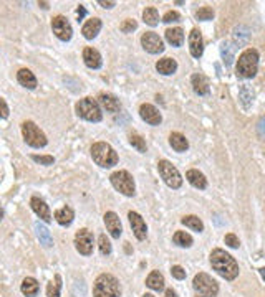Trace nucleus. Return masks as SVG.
I'll return each mask as SVG.
<instances>
[{
	"mask_svg": "<svg viewBox=\"0 0 265 297\" xmlns=\"http://www.w3.org/2000/svg\"><path fill=\"white\" fill-rule=\"evenodd\" d=\"M211 264L219 276H222L227 281H234L239 276V264L229 253L217 248L211 253Z\"/></svg>",
	"mask_w": 265,
	"mask_h": 297,
	"instance_id": "obj_1",
	"label": "nucleus"
},
{
	"mask_svg": "<svg viewBox=\"0 0 265 297\" xmlns=\"http://www.w3.org/2000/svg\"><path fill=\"white\" fill-rule=\"evenodd\" d=\"M121 287L113 274H100L93 285V297H120Z\"/></svg>",
	"mask_w": 265,
	"mask_h": 297,
	"instance_id": "obj_2",
	"label": "nucleus"
},
{
	"mask_svg": "<svg viewBox=\"0 0 265 297\" xmlns=\"http://www.w3.org/2000/svg\"><path fill=\"white\" fill-rule=\"evenodd\" d=\"M257 68H258V53H257V50L249 48L239 56L235 71H237L239 78L249 79V78H253L257 74Z\"/></svg>",
	"mask_w": 265,
	"mask_h": 297,
	"instance_id": "obj_3",
	"label": "nucleus"
},
{
	"mask_svg": "<svg viewBox=\"0 0 265 297\" xmlns=\"http://www.w3.org/2000/svg\"><path fill=\"white\" fill-rule=\"evenodd\" d=\"M92 157L100 167H105V169H110L113 165L118 164V154L115 152V148L110 144H106V142H97V144H93Z\"/></svg>",
	"mask_w": 265,
	"mask_h": 297,
	"instance_id": "obj_4",
	"label": "nucleus"
},
{
	"mask_svg": "<svg viewBox=\"0 0 265 297\" xmlns=\"http://www.w3.org/2000/svg\"><path fill=\"white\" fill-rule=\"evenodd\" d=\"M76 114L81 119H86L90 122H100L103 117L101 107L98 104V101H95L93 98H83L76 102Z\"/></svg>",
	"mask_w": 265,
	"mask_h": 297,
	"instance_id": "obj_5",
	"label": "nucleus"
},
{
	"mask_svg": "<svg viewBox=\"0 0 265 297\" xmlns=\"http://www.w3.org/2000/svg\"><path fill=\"white\" fill-rule=\"evenodd\" d=\"M193 287L196 290V295H202V297H216L219 292V284L206 272L196 274Z\"/></svg>",
	"mask_w": 265,
	"mask_h": 297,
	"instance_id": "obj_6",
	"label": "nucleus"
},
{
	"mask_svg": "<svg viewBox=\"0 0 265 297\" xmlns=\"http://www.w3.org/2000/svg\"><path fill=\"white\" fill-rule=\"evenodd\" d=\"M22 134H24V139L30 147L40 148L47 145V142H48L47 135H45L35 125V122H32V121H25L22 124Z\"/></svg>",
	"mask_w": 265,
	"mask_h": 297,
	"instance_id": "obj_7",
	"label": "nucleus"
},
{
	"mask_svg": "<svg viewBox=\"0 0 265 297\" xmlns=\"http://www.w3.org/2000/svg\"><path fill=\"white\" fill-rule=\"evenodd\" d=\"M157 170H159V175L162 177V180L166 182L167 187L179 188L183 185V177H181V174H179V170L174 167L171 162L159 161L157 162Z\"/></svg>",
	"mask_w": 265,
	"mask_h": 297,
	"instance_id": "obj_8",
	"label": "nucleus"
},
{
	"mask_svg": "<svg viewBox=\"0 0 265 297\" xmlns=\"http://www.w3.org/2000/svg\"><path fill=\"white\" fill-rule=\"evenodd\" d=\"M110 180H111V185L115 187L120 193H123V195H126V197L134 195V180L126 170L115 172L110 177Z\"/></svg>",
	"mask_w": 265,
	"mask_h": 297,
	"instance_id": "obj_9",
	"label": "nucleus"
},
{
	"mask_svg": "<svg viewBox=\"0 0 265 297\" xmlns=\"http://www.w3.org/2000/svg\"><path fill=\"white\" fill-rule=\"evenodd\" d=\"M93 244H95V238L92 235V231L83 228L75 235V248L80 254L83 256H90L93 253Z\"/></svg>",
	"mask_w": 265,
	"mask_h": 297,
	"instance_id": "obj_10",
	"label": "nucleus"
},
{
	"mask_svg": "<svg viewBox=\"0 0 265 297\" xmlns=\"http://www.w3.org/2000/svg\"><path fill=\"white\" fill-rule=\"evenodd\" d=\"M141 45H143V48L151 55H157V53H162V51H164V43H162L161 37L154 32L143 33V37H141Z\"/></svg>",
	"mask_w": 265,
	"mask_h": 297,
	"instance_id": "obj_11",
	"label": "nucleus"
},
{
	"mask_svg": "<svg viewBox=\"0 0 265 297\" xmlns=\"http://www.w3.org/2000/svg\"><path fill=\"white\" fill-rule=\"evenodd\" d=\"M52 28H53V33L56 35V38H60L61 42H68V40H71V35H73L71 25L63 15L55 17V19L52 20Z\"/></svg>",
	"mask_w": 265,
	"mask_h": 297,
	"instance_id": "obj_12",
	"label": "nucleus"
},
{
	"mask_svg": "<svg viewBox=\"0 0 265 297\" xmlns=\"http://www.w3.org/2000/svg\"><path fill=\"white\" fill-rule=\"evenodd\" d=\"M128 218H129V223H131L134 236H136L139 241L146 239V235H148V226H146L144 220L141 218V215L136 213V211H129Z\"/></svg>",
	"mask_w": 265,
	"mask_h": 297,
	"instance_id": "obj_13",
	"label": "nucleus"
},
{
	"mask_svg": "<svg viewBox=\"0 0 265 297\" xmlns=\"http://www.w3.org/2000/svg\"><path fill=\"white\" fill-rule=\"evenodd\" d=\"M139 114H141V117H143V121H146L151 125H159L162 121L161 112L157 111L153 104H143L139 107Z\"/></svg>",
	"mask_w": 265,
	"mask_h": 297,
	"instance_id": "obj_14",
	"label": "nucleus"
},
{
	"mask_svg": "<svg viewBox=\"0 0 265 297\" xmlns=\"http://www.w3.org/2000/svg\"><path fill=\"white\" fill-rule=\"evenodd\" d=\"M105 225H106V228H108L110 235L113 238L118 239L121 236V231H123L121 221H120V216H118L115 211H106L105 213Z\"/></svg>",
	"mask_w": 265,
	"mask_h": 297,
	"instance_id": "obj_15",
	"label": "nucleus"
},
{
	"mask_svg": "<svg viewBox=\"0 0 265 297\" xmlns=\"http://www.w3.org/2000/svg\"><path fill=\"white\" fill-rule=\"evenodd\" d=\"M189 50H191V55L194 56V58H201L202 53H204V42H202V35L199 30H194L191 32L189 35Z\"/></svg>",
	"mask_w": 265,
	"mask_h": 297,
	"instance_id": "obj_16",
	"label": "nucleus"
},
{
	"mask_svg": "<svg viewBox=\"0 0 265 297\" xmlns=\"http://www.w3.org/2000/svg\"><path fill=\"white\" fill-rule=\"evenodd\" d=\"M98 104L103 106L105 111H108L111 114H116L120 112L121 109V104H120V99L116 98V96L108 94V93H101L98 96Z\"/></svg>",
	"mask_w": 265,
	"mask_h": 297,
	"instance_id": "obj_17",
	"label": "nucleus"
},
{
	"mask_svg": "<svg viewBox=\"0 0 265 297\" xmlns=\"http://www.w3.org/2000/svg\"><path fill=\"white\" fill-rule=\"evenodd\" d=\"M30 205H32V210L35 211V213H37L38 216H40V218H42L45 223H50V221H52V213H50L48 205L45 203L42 198H38V197H32Z\"/></svg>",
	"mask_w": 265,
	"mask_h": 297,
	"instance_id": "obj_18",
	"label": "nucleus"
},
{
	"mask_svg": "<svg viewBox=\"0 0 265 297\" xmlns=\"http://www.w3.org/2000/svg\"><path fill=\"white\" fill-rule=\"evenodd\" d=\"M191 83H193V89L196 94L199 96H206L209 94V81H207V78L204 76V74H199L196 73L193 74V78H191Z\"/></svg>",
	"mask_w": 265,
	"mask_h": 297,
	"instance_id": "obj_19",
	"label": "nucleus"
},
{
	"mask_svg": "<svg viewBox=\"0 0 265 297\" xmlns=\"http://www.w3.org/2000/svg\"><path fill=\"white\" fill-rule=\"evenodd\" d=\"M83 60H84V65L88 68H92V70H98L101 66V55L98 50L95 48H84L83 51Z\"/></svg>",
	"mask_w": 265,
	"mask_h": 297,
	"instance_id": "obj_20",
	"label": "nucleus"
},
{
	"mask_svg": "<svg viewBox=\"0 0 265 297\" xmlns=\"http://www.w3.org/2000/svg\"><path fill=\"white\" fill-rule=\"evenodd\" d=\"M186 179H188V182L193 187L199 188V190H204V188L207 187V179L204 177V174L199 172V170H188V174H186Z\"/></svg>",
	"mask_w": 265,
	"mask_h": 297,
	"instance_id": "obj_21",
	"label": "nucleus"
},
{
	"mask_svg": "<svg viewBox=\"0 0 265 297\" xmlns=\"http://www.w3.org/2000/svg\"><path fill=\"white\" fill-rule=\"evenodd\" d=\"M100 30H101V20L100 19H90L86 24L83 25L81 33L86 40H93L100 33Z\"/></svg>",
	"mask_w": 265,
	"mask_h": 297,
	"instance_id": "obj_22",
	"label": "nucleus"
},
{
	"mask_svg": "<svg viewBox=\"0 0 265 297\" xmlns=\"http://www.w3.org/2000/svg\"><path fill=\"white\" fill-rule=\"evenodd\" d=\"M17 79H19V83L22 86H25L28 89L37 88V78L33 76V73L30 70H27V68H22V70L17 73Z\"/></svg>",
	"mask_w": 265,
	"mask_h": 297,
	"instance_id": "obj_23",
	"label": "nucleus"
},
{
	"mask_svg": "<svg viewBox=\"0 0 265 297\" xmlns=\"http://www.w3.org/2000/svg\"><path fill=\"white\" fill-rule=\"evenodd\" d=\"M169 144H171V147L176 152H186L189 148L188 139H186V137L183 134H179V132H172L171 135H169Z\"/></svg>",
	"mask_w": 265,
	"mask_h": 297,
	"instance_id": "obj_24",
	"label": "nucleus"
},
{
	"mask_svg": "<svg viewBox=\"0 0 265 297\" xmlns=\"http://www.w3.org/2000/svg\"><path fill=\"white\" fill-rule=\"evenodd\" d=\"M73 218H75V213H73V210L70 207H63V208H60V210L55 211V220L58 221L61 226L71 225Z\"/></svg>",
	"mask_w": 265,
	"mask_h": 297,
	"instance_id": "obj_25",
	"label": "nucleus"
},
{
	"mask_svg": "<svg viewBox=\"0 0 265 297\" xmlns=\"http://www.w3.org/2000/svg\"><path fill=\"white\" fill-rule=\"evenodd\" d=\"M38 290H40V285H38L37 279H33V277L24 279V282H22V294L27 297H37Z\"/></svg>",
	"mask_w": 265,
	"mask_h": 297,
	"instance_id": "obj_26",
	"label": "nucleus"
},
{
	"mask_svg": "<svg viewBox=\"0 0 265 297\" xmlns=\"http://www.w3.org/2000/svg\"><path fill=\"white\" fill-rule=\"evenodd\" d=\"M156 70L159 71L161 74H166V76H169V74H172L174 71L178 70V63L176 60L172 58H162L156 63Z\"/></svg>",
	"mask_w": 265,
	"mask_h": 297,
	"instance_id": "obj_27",
	"label": "nucleus"
},
{
	"mask_svg": "<svg viewBox=\"0 0 265 297\" xmlns=\"http://www.w3.org/2000/svg\"><path fill=\"white\" fill-rule=\"evenodd\" d=\"M146 285L153 290H162L164 289V276L159 271H153L146 279Z\"/></svg>",
	"mask_w": 265,
	"mask_h": 297,
	"instance_id": "obj_28",
	"label": "nucleus"
},
{
	"mask_svg": "<svg viewBox=\"0 0 265 297\" xmlns=\"http://www.w3.org/2000/svg\"><path fill=\"white\" fill-rule=\"evenodd\" d=\"M232 33H234V42L235 45H239V47H244L250 38V30L245 25H237L234 28Z\"/></svg>",
	"mask_w": 265,
	"mask_h": 297,
	"instance_id": "obj_29",
	"label": "nucleus"
},
{
	"mask_svg": "<svg viewBox=\"0 0 265 297\" xmlns=\"http://www.w3.org/2000/svg\"><path fill=\"white\" fill-rule=\"evenodd\" d=\"M35 231H37L38 239H40V244H43L45 248L53 246V239H52V235H50L48 228H45L40 223H35Z\"/></svg>",
	"mask_w": 265,
	"mask_h": 297,
	"instance_id": "obj_30",
	"label": "nucleus"
},
{
	"mask_svg": "<svg viewBox=\"0 0 265 297\" xmlns=\"http://www.w3.org/2000/svg\"><path fill=\"white\" fill-rule=\"evenodd\" d=\"M166 40L172 47H181L184 42V32L183 28H169L166 30Z\"/></svg>",
	"mask_w": 265,
	"mask_h": 297,
	"instance_id": "obj_31",
	"label": "nucleus"
},
{
	"mask_svg": "<svg viewBox=\"0 0 265 297\" xmlns=\"http://www.w3.org/2000/svg\"><path fill=\"white\" fill-rule=\"evenodd\" d=\"M221 56L224 63L227 66H230L234 63V56H235V47L230 42H224L221 45Z\"/></svg>",
	"mask_w": 265,
	"mask_h": 297,
	"instance_id": "obj_32",
	"label": "nucleus"
},
{
	"mask_svg": "<svg viewBox=\"0 0 265 297\" xmlns=\"http://www.w3.org/2000/svg\"><path fill=\"white\" fill-rule=\"evenodd\" d=\"M239 99L242 102V106H244V109L247 111L249 107L252 106V101H253V91L247 86V84H244V86H240L239 89Z\"/></svg>",
	"mask_w": 265,
	"mask_h": 297,
	"instance_id": "obj_33",
	"label": "nucleus"
},
{
	"mask_svg": "<svg viewBox=\"0 0 265 297\" xmlns=\"http://www.w3.org/2000/svg\"><path fill=\"white\" fill-rule=\"evenodd\" d=\"M183 225H186L188 228H191L193 231H197V233H201V231H204V223H202L199 218H197L196 215H189V216H184V218L181 220Z\"/></svg>",
	"mask_w": 265,
	"mask_h": 297,
	"instance_id": "obj_34",
	"label": "nucleus"
},
{
	"mask_svg": "<svg viewBox=\"0 0 265 297\" xmlns=\"http://www.w3.org/2000/svg\"><path fill=\"white\" fill-rule=\"evenodd\" d=\"M172 241L176 243L178 246H181V248H189V246H193V236L188 235L186 231H178V233H174Z\"/></svg>",
	"mask_w": 265,
	"mask_h": 297,
	"instance_id": "obj_35",
	"label": "nucleus"
},
{
	"mask_svg": "<svg viewBox=\"0 0 265 297\" xmlns=\"http://www.w3.org/2000/svg\"><path fill=\"white\" fill-rule=\"evenodd\" d=\"M143 19L144 24H148L149 27H156L157 22H159V14H157V10L154 7H148L143 12Z\"/></svg>",
	"mask_w": 265,
	"mask_h": 297,
	"instance_id": "obj_36",
	"label": "nucleus"
},
{
	"mask_svg": "<svg viewBox=\"0 0 265 297\" xmlns=\"http://www.w3.org/2000/svg\"><path fill=\"white\" fill-rule=\"evenodd\" d=\"M60 287H61V276L56 274L55 281H50L47 285V297H60Z\"/></svg>",
	"mask_w": 265,
	"mask_h": 297,
	"instance_id": "obj_37",
	"label": "nucleus"
},
{
	"mask_svg": "<svg viewBox=\"0 0 265 297\" xmlns=\"http://www.w3.org/2000/svg\"><path fill=\"white\" fill-rule=\"evenodd\" d=\"M129 144H131L134 148H138L139 152H146V142L139 134H131L129 135Z\"/></svg>",
	"mask_w": 265,
	"mask_h": 297,
	"instance_id": "obj_38",
	"label": "nucleus"
},
{
	"mask_svg": "<svg viewBox=\"0 0 265 297\" xmlns=\"http://www.w3.org/2000/svg\"><path fill=\"white\" fill-rule=\"evenodd\" d=\"M197 20H212L214 19V10L211 7H202L196 12Z\"/></svg>",
	"mask_w": 265,
	"mask_h": 297,
	"instance_id": "obj_39",
	"label": "nucleus"
},
{
	"mask_svg": "<svg viewBox=\"0 0 265 297\" xmlns=\"http://www.w3.org/2000/svg\"><path fill=\"white\" fill-rule=\"evenodd\" d=\"M100 251L103 256H108L111 253V243H110V239L106 238V235L100 236Z\"/></svg>",
	"mask_w": 265,
	"mask_h": 297,
	"instance_id": "obj_40",
	"label": "nucleus"
},
{
	"mask_svg": "<svg viewBox=\"0 0 265 297\" xmlns=\"http://www.w3.org/2000/svg\"><path fill=\"white\" fill-rule=\"evenodd\" d=\"M224 241H225V244H227V246H230V248H239V246H240L239 238L235 236V235H232V233H229V235H225Z\"/></svg>",
	"mask_w": 265,
	"mask_h": 297,
	"instance_id": "obj_41",
	"label": "nucleus"
},
{
	"mask_svg": "<svg viewBox=\"0 0 265 297\" xmlns=\"http://www.w3.org/2000/svg\"><path fill=\"white\" fill-rule=\"evenodd\" d=\"M138 28V24H136V20H125L121 24V32H125V33H129V32H133V30H136Z\"/></svg>",
	"mask_w": 265,
	"mask_h": 297,
	"instance_id": "obj_42",
	"label": "nucleus"
},
{
	"mask_svg": "<svg viewBox=\"0 0 265 297\" xmlns=\"http://www.w3.org/2000/svg\"><path fill=\"white\" fill-rule=\"evenodd\" d=\"M32 159L38 164H43V165H52L55 162V159L52 156H32Z\"/></svg>",
	"mask_w": 265,
	"mask_h": 297,
	"instance_id": "obj_43",
	"label": "nucleus"
},
{
	"mask_svg": "<svg viewBox=\"0 0 265 297\" xmlns=\"http://www.w3.org/2000/svg\"><path fill=\"white\" fill-rule=\"evenodd\" d=\"M179 19H181V15H179L178 12H174V10H169V12L162 17V22L164 24H171V22H178Z\"/></svg>",
	"mask_w": 265,
	"mask_h": 297,
	"instance_id": "obj_44",
	"label": "nucleus"
},
{
	"mask_svg": "<svg viewBox=\"0 0 265 297\" xmlns=\"http://www.w3.org/2000/svg\"><path fill=\"white\" fill-rule=\"evenodd\" d=\"M171 274H172V277L179 279V281H183V279H186V271L183 269L181 266H172Z\"/></svg>",
	"mask_w": 265,
	"mask_h": 297,
	"instance_id": "obj_45",
	"label": "nucleus"
},
{
	"mask_svg": "<svg viewBox=\"0 0 265 297\" xmlns=\"http://www.w3.org/2000/svg\"><path fill=\"white\" fill-rule=\"evenodd\" d=\"M0 117H2V119L9 117V106H7V102H5L2 98H0Z\"/></svg>",
	"mask_w": 265,
	"mask_h": 297,
	"instance_id": "obj_46",
	"label": "nucleus"
},
{
	"mask_svg": "<svg viewBox=\"0 0 265 297\" xmlns=\"http://www.w3.org/2000/svg\"><path fill=\"white\" fill-rule=\"evenodd\" d=\"M257 130H258V135L263 137V139H265V117H262L260 121H258V124H257Z\"/></svg>",
	"mask_w": 265,
	"mask_h": 297,
	"instance_id": "obj_47",
	"label": "nucleus"
},
{
	"mask_svg": "<svg viewBox=\"0 0 265 297\" xmlns=\"http://www.w3.org/2000/svg\"><path fill=\"white\" fill-rule=\"evenodd\" d=\"M76 15H78V20H83V17L86 15V10H84L83 5H80V7H78V10H76Z\"/></svg>",
	"mask_w": 265,
	"mask_h": 297,
	"instance_id": "obj_48",
	"label": "nucleus"
},
{
	"mask_svg": "<svg viewBox=\"0 0 265 297\" xmlns=\"http://www.w3.org/2000/svg\"><path fill=\"white\" fill-rule=\"evenodd\" d=\"M98 4L105 9H111V7H115L116 5V2H105V0H98Z\"/></svg>",
	"mask_w": 265,
	"mask_h": 297,
	"instance_id": "obj_49",
	"label": "nucleus"
},
{
	"mask_svg": "<svg viewBox=\"0 0 265 297\" xmlns=\"http://www.w3.org/2000/svg\"><path fill=\"white\" fill-rule=\"evenodd\" d=\"M164 297H178V294H176V290H174V289H167Z\"/></svg>",
	"mask_w": 265,
	"mask_h": 297,
	"instance_id": "obj_50",
	"label": "nucleus"
},
{
	"mask_svg": "<svg viewBox=\"0 0 265 297\" xmlns=\"http://www.w3.org/2000/svg\"><path fill=\"white\" fill-rule=\"evenodd\" d=\"M40 5H42L43 9H48V4L47 2H40Z\"/></svg>",
	"mask_w": 265,
	"mask_h": 297,
	"instance_id": "obj_51",
	"label": "nucleus"
},
{
	"mask_svg": "<svg viewBox=\"0 0 265 297\" xmlns=\"http://www.w3.org/2000/svg\"><path fill=\"white\" fill-rule=\"evenodd\" d=\"M260 274H262V277L265 279V267H263V269H260Z\"/></svg>",
	"mask_w": 265,
	"mask_h": 297,
	"instance_id": "obj_52",
	"label": "nucleus"
},
{
	"mask_svg": "<svg viewBox=\"0 0 265 297\" xmlns=\"http://www.w3.org/2000/svg\"><path fill=\"white\" fill-rule=\"evenodd\" d=\"M143 297H154V295H153V294H144Z\"/></svg>",
	"mask_w": 265,
	"mask_h": 297,
	"instance_id": "obj_53",
	"label": "nucleus"
},
{
	"mask_svg": "<svg viewBox=\"0 0 265 297\" xmlns=\"http://www.w3.org/2000/svg\"><path fill=\"white\" fill-rule=\"evenodd\" d=\"M2 216H4V213H2V210H0V220H2Z\"/></svg>",
	"mask_w": 265,
	"mask_h": 297,
	"instance_id": "obj_54",
	"label": "nucleus"
},
{
	"mask_svg": "<svg viewBox=\"0 0 265 297\" xmlns=\"http://www.w3.org/2000/svg\"><path fill=\"white\" fill-rule=\"evenodd\" d=\"M196 297H202V295H196Z\"/></svg>",
	"mask_w": 265,
	"mask_h": 297,
	"instance_id": "obj_55",
	"label": "nucleus"
}]
</instances>
